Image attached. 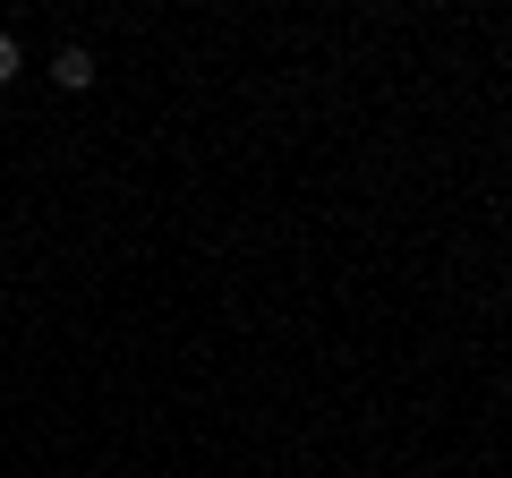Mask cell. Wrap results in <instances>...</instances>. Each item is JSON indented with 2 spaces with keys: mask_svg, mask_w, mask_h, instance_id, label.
Segmentation results:
<instances>
[{
  "mask_svg": "<svg viewBox=\"0 0 512 478\" xmlns=\"http://www.w3.org/2000/svg\"><path fill=\"white\" fill-rule=\"evenodd\" d=\"M52 86H69V94H77V86H94V60H86V43H69V52L52 60Z\"/></svg>",
  "mask_w": 512,
  "mask_h": 478,
  "instance_id": "obj_1",
  "label": "cell"
},
{
  "mask_svg": "<svg viewBox=\"0 0 512 478\" xmlns=\"http://www.w3.org/2000/svg\"><path fill=\"white\" fill-rule=\"evenodd\" d=\"M18 69H26V60H18V35H0V86H9Z\"/></svg>",
  "mask_w": 512,
  "mask_h": 478,
  "instance_id": "obj_2",
  "label": "cell"
}]
</instances>
